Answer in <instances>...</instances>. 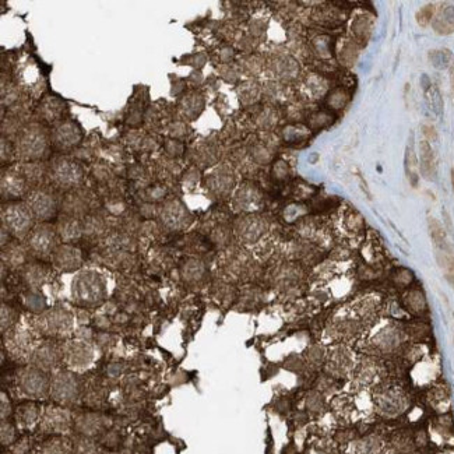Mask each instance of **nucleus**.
I'll use <instances>...</instances> for the list:
<instances>
[{
  "mask_svg": "<svg viewBox=\"0 0 454 454\" xmlns=\"http://www.w3.org/2000/svg\"><path fill=\"white\" fill-rule=\"evenodd\" d=\"M78 298L84 302H95V300L101 299L102 296V284H99L97 277H90L84 275L78 280L77 287H76Z\"/></svg>",
  "mask_w": 454,
  "mask_h": 454,
  "instance_id": "7ed1b4c3",
  "label": "nucleus"
},
{
  "mask_svg": "<svg viewBox=\"0 0 454 454\" xmlns=\"http://www.w3.org/2000/svg\"><path fill=\"white\" fill-rule=\"evenodd\" d=\"M407 300H408L410 308H411L412 310H415V312H421V310L425 309V298H423V295H422L421 292H411V293L408 295Z\"/></svg>",
  "mask_w": 454,
  "mask_h": 454,
  "instance_id": "a211bd4d",
  "label": "nucleus"
},
{
  "mask_svg": "<svg viewBox=\"0 0 454 454\" xmlns=\"http://www.w3.org/2000/svg\"><path fill=\"white\" fill-rule=\"evenodd\" d=\"M16 437V430L13 428V425L3 422L1 423V443L3 445H10Z\"/></svg>",
  "mask_w": 454,
  "mask_h": 454,
  "instance_id": "aec40b11",
  "label": "nucleus"
},
{
  "mask_svg": "<svg viewBox=\"0 0 454 454\" xmlns=\"http://www.w3.org/2000/svg\"><path fill=\"white\" fill-rule=\"evenodd\" d=\"M21 387L28 395L39 397L46 393V379L36 370H27L21 376Z\"/></svg>",
  "mask_w": 454,
  "mask_h": 454,
  "instance_id": "39448f33",
  "label": "nucleus"
},
{
  "mask_svg": "<svg viewBox=\"0 0 454 454\" xmlns=\"http://www.w3.org/2000/svg\"><path fill=\"white\" fill-rule=\"evenodd\" d=\"M52 395L56 401L71 403L77 397V386L74 379L67 373H62L55 377L52 385Z\"/></svg>",
  "mask_w": 454,
  "mask_h": 454,
  "instance_id": "f03ea898",
  "label": "nucleus"
},
{
  "mask_svg": "<svg viewBox=\"0 0 454 454\" xmlns=\"http://www.w3.org/2000/svg\"><path fill=\"white\" fill-rule=\"evenodd\" d=\"M380 440L375 436L365 437L355 442V453L358 454H376L380 450Z\"/></svg>",
  "mask_w": 454,
  "mask_h": 454,
  "instance_id": "9b49d317",
  "label": "nucleus"
},
{
  "mask_svg": "<svg viewBox=\"0 0 454 454\" xmlns=\"http://www.w3.org/2000/svg\"><path fill=\"white\" fill-rule=\"evenodd\" d=\"M38 411L32 404H26L17 411V422H20L23 426H30L32 425L36 420Z\"/></svg>",
  "mask_w": 454,
  "mask_h": 454,
  "instance_id": "ddd939ff",
  "label": "nucleus"
},
{
  "mask_svg": "<svg viewBox=\"0 0 454 454\" xmlns=\"http://www.w3.org/2000/svg\"><path fill=\"white\" fill-rule=\"evenodd\" d=\"M21 147H23V153L28 157H38L39 154H42L45 140L42 136L36 133H28L21 140Z\"/></svg>",
  "mask_w": 454,
  "mask_h": 454,
  "instance_id": "1a4fd4ad",
  "label": "nucleus"
},
{
  "mask_svg": "<svg viewBox=\"0 0 454 454\" xmlns=\"http://www.w3.org/2000/svg\"><path fill=\"white\" fill-rule=\"evenodd\" d=\"M6 408L10 411V404H6V397L4 394L1 395V418L4 420L6 418V415H7V411H6Z\"/></svg>",
  "mask_w": 454,
  "mask_h": 454,
  "instance_id": "b1692460",
  "label": "nucleus"
},
{
  "mask_svg": "<svg viewBox=\"0 0 454 454\" xmlns=\"http://www.w3.org/2000/svg\"><path fill=\"white\" fill-rule=\"evenodd\" d=\"M421 151V169L423 172V176L426 179H433L436 172V163H435V155L433 150L428 143V140H422L420 144Z\"/></svg>",
  "mask_w": 454,
  "mask_h": 454,
  "instance_id": "6e6552de",
  "label": "nucleus"
},
{
  "mask_svg": "<svg viewBox=\"0 0 454 454\" xmlns=\"http://www.w3.org/2000/svg\"><path fill=\"white\" fill-rule=\"evenodd\" d=\"M43 426L53 433L66 432L70 426L69 412L62 408H49L43 418Z\"/></svg>",
  "mask_w": 454,
  "mask_h": 454,
  "instance_id": "20e7f679",
  "label": "nucleus"
},
{
  "mask_svg": "<svg viewBox=\"0 0 454 454\" xmlns=\"http://www.w3.org/2000/svg\"><path fill=\"white\" fill-rule=\"evenodd\" d=\"M78 428L83 433L91 435V433H95L101 429V422L97 420V417H94V415H88V417H84L83 420L78 421Z\"/></svg>",
  "mask_w": 454,
  "mask_h": 454,
  "instance_id": "4468645a",
  "label": "nucleus"
},
{
  "mask_svg": "<svg viewBox=\"0 0 454 454\" xmlns=\"http://www.w3.org/2000/svg\"><path fill=\"white\" fill-rule=\"evenodd\" d=\"M429 231H430V236H432V239H433V243H435L436 249L445 248V246L449 245V243H447V238H446L445 229H443L442 225L437 223L436 220H433V218H429Z\"/></svg>",
  "mask_w": 454,
  "mask_h": 454,
  "instance_id": "f8f14e48",
  "label": "nucleus"
},
{
  "mask_svg": "<svg viewBox=\"0 0 454 454\" xmlns=\"http://www.w3.org/2000/svg\"><path fill=\"white\" fill-rule=\"evenodd\" d=\"M433 17V6H425L417 13V21L421 27H426Z\"/></svg>",
  "mask_w": 454,
  "mask_h": 454,
  "instance_id": "6ab92c4d",
  "label": "nucleus"
},
{
  "mask_svg": "<svg viewBox=\"0 0 454 454\" xmlns=\"http://www.w3.org/2000/svg\"><path fill=\"white\" fill-rule=\"evenodd\" d=\"M53 242H55L53 232H51V229H48V228H38L31 238V245L38 252L51 250L52 246H53Z\"/></svg>",
  "mask_w": 454,
  "mask_h": 454,
  "instance_id": "9d476101",
  "label": "nucleus"
},
{
  "mask_svg": "<svg viewBox=\"0 0 454 454\" xmlns=\"http://www.w3.org/2000/svg\"><path fill=\"white\" fill-rule=\"evenodd\" d=\"M76 452L77 454H98L95 446L91 442H87V440H81L78 442L77 447H76Z\"/></svg>",
  "mask_w": 454,
  "mask_h": 454,
  "instance_id": "4be33fe9",
  "label": "nucleus"
},
{
  "mask_svg": "<svg viewBox=\"0 0 454 454\" xmlns=\"http://www.w3.org/2000/svg\"><path fill=\"white\" fill-rule=\"evenodd\" d=\"M405 168H407L408 178L411 179V183L412 185H415V183H417V157L414 154V148H412L411 146H408V148H407Z\"/></svg>",
  "mask_w": 454,
  "mask_h": 454,
  "instance_id": "2eb2a0df",
  "label": "nucleus"
},
{
  "mask_svg": "<svg viewBox=\"0 0 454 454\" xmlns=\"http://www.w3.org/2000/svg\"><path fill=\"white\" fill-rule=\"evenodd\" d=\"M405 400L400 393L395 391H387L382 393L377 401V407L380 408V411L386 415H397L404 410Z\"/></svg>",
  "mask_w": 454,
  "mask_h": 454,
  "instance_id": "0eeeda50",
  "label": "nucleus"
},
{
  "mask_svg": "<svg viewBox=\"0 0 454 454\" xmlns=\"http://www.w3.org/2000/svg\"><path fill=\"white\" fill-rule=\"evenodd\" d=\"M28 206H30V210L41 220L49 218L55 211V206H53L51 197L39 192L31 195V197L28 198Z\"/></svg>",
  "mask_w": 454,
  "mask_h": 454,
  "instance_id": "423d86ee",
  "label": "nucleus"
},
{
  "mask_svg": "<svg viewBox=\"0 0 454 454\" xmlns=\"http://www.w3.org/2000/svg\"><path fill=\"white\" fill-rule=\"evenodd\" d=\"M56 176L63 183V182H74L77 178H80V173L76 171V166L73 165H62L56 171Z\"/></svg>",
  "mask_w": 454,
  "mask_h": 454,
  "instance_id": "dca6fc26",
  "label": "nucleus"
},
{
  "mask_svg": "<svg viewBox=\"0 0 454 454\" xmlns=\"http://www.w3.org/2000/svg\"><path fill=\"white\" fill-rule=\"evenodd\" d=\"M377 347L382 348V350H391L395 347V335L394 333H389V331H383L382 334L377 337Z\"/></svg>",
  "mask_w": 454,
  "mask_h": 454,
  "instance_id": "f3484780",
  "label": "nucleus"
},
{
  "mask_svg": "<svg viewBox=\"0 0 454 454\" xmlns=\"http://www.w3.org/2000/svg\"><path fill=\"white\" fill-rule=\"evenodd\" d=\"M308 405L312 411H319V410L322 408V405H323V401H322V398H320L319 395L313 394L309 397Z\"/></svg>",
  "mask_w": 454,
  "mask_h": 454,
  "instance_id": "5701e85b",
  "label": "nucleus"
},
{
  "mask_svg": "<svg viewBox=\"0 0 454 454\" xmlns=\"http://www.w3.org/2000/svg\"><path fill=\"white\" fill-rule=\"evenodd\" d=\"M65 449H66V446H62V442L53 440L51 443L45 445L42 454H62V450L65 452Z\"/></svg>",
  "mask_w": 454,
  "mask_h": 454,
  "instance_id": "412c9836",
  "label": "nucleus"
},
{
  "mask_svg": "<svg viewBox=\"0 0 454 454\" xmlns=\"http://www.w3.org/2000/svg\"><path fill=\"white\" fill-rule=\"evenodd\" d=\"M450 81H452V87L454 90V62L452 63V67H450Z\"/></svg>",
  "mask_w": 454,
  "mask_h": 454,
  "instance_id": "393cba45",
  "label": "nucleus"
},
{
  "mask_svg": "<svg viewBox=\"0 0 454 454\" xmlns=\"http://www.w3.org/2000/svg\"><path fill=\"white\" fill-rule=\"evenodd\" d=\"M31 210L21 204H10L3 211V220L16 235H24L31 227Z\"/></svg>",
  "mask_w": 454,
  "mask_h": 454,
  "instance_id": "f257e3e1",
  "label": "nucleus"
}]
</instances>
